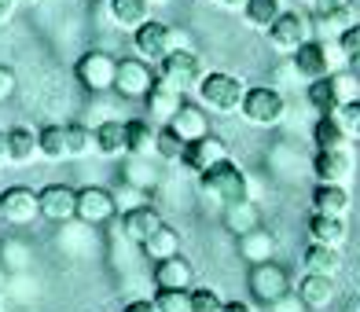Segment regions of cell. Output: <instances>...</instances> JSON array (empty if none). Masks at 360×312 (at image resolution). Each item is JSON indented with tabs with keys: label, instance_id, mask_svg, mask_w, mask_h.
<instances>
[{
	"label": "cell",
	"instance_id": "cell-13",
	"mask_svg": "<svg viewBox=\"0 0 360 312\" xmlns=\"http://www.w3.org/2000/svg\"><path fill=\"white\" fill-rule=\"evenodd\" d=\"M0 209H4V221L8 224H34L41 217V199H37V191H30L22 184H11L0 191Z\"/></svg>",
	"mask_w": 360,
	"mask_h": 312
},
{
	"label": "cell",
	"instance_id": "cell-18",
	"mask_svg": "<svg viewBox=\"0 0 360 312\" xmlns=\"http://www.w3.org/2000/svg\"><path fill=\"white\" fill-rule=\"evenodd\" d=\"M294 294L309 305V312H320V308H327L335 301V294H338V287H335V279L331 275H316V272H305L302 279H298V287H294Z\"/></svg>",
	"mask_w": 360,
	"mask_h": 312
},
{
	"label": "cell",
	"instance_id": "cell-51",
	"mask_svg": "<svg viewBox=\"0 0 360 312\" xmlns=\"http://www.w3.org/2000/svg\"><path fill=\"white\" fill-rule=\"evenodd\" d=\"M15 4H19V8H37L41 0H15Z\"/></svg>",
	"mask_w": 360,
	"mask_h": 312
},
{
	"label": "cell",
	"instance_id": "cell-16",
	"mask_svg": "<svg viewBox=\"0 0 360 312\" xmlns=\"http://www.w3.org/2000/svg\"><path fill=\"white\" fill-rule=\"evenodd\" d=\"M114 213H118V206H114V195L107 188H81L77 191V221L85 224H107Z\"/></svg>",
	"mask_w": 360,
	"mask_h": 312
},
{
	"label": "cell",
	"instance_id": "cell-37",
	"mask_svg": "<svg viewBox=\"0 0 360 312\" xmlns=\"http://www.w3.org/2000/svg\"><path fill=\"white\" fill-rule=\"evenodd\" d=\"M155 155L166 158V162H173V158L184 155V140L173 133V125H158V129H155Z\"/></svg>",
	"mask_w": 360,
	"mask_h": 312
},
{
	"label": "cell",
	"instance_id": "cell-38",
	"mask_svg": "<svg viewBox=\"0 0 360 312\" xmlns=\"http://www.w3.org/2000/svg\"><path fill=\"white\" fill-rule=\"evenodd\" d=\"M125 180H129V184H136V188H143V191H151V188L158 184V173L147 166L140 155H129V162H125Z\"/></svg>",
	"mask_w": 360,
	"mask_h": 312
},
{
	"label": "cell",
	"instance_id": "cell-48",
	"mask_svg": "<svg viewBox=\"0 0 360 312\" xmlns=\"http://www.w3.org/2000/svg\"><path fill=\"white\" fill-rule=\"evenodd\" d=\"M221 312H254V308H250L247 301H224V305H221Z\"/></svg>",
	"mask_w": 360,
	"mask_h": 312
},
{
	"label": "cell",
	"instance_id": "cell-15",
	"mask_svg": "<svg viewBox=\"0 0 360 312\" xmlns=\"http://www.w3.org/2000/svg\"><path fill=\"white\" fill-rule=\"evenodd\" d=\"M41 199V217L52 221V224H63V221H74L77 217V191L67 188V184H48L37 191Z\"/></svg>",
	"mask_w": 360,
	"mask_h": 312
},
{
	"label": "cell",
	"instance_id": "cell-7",
	"mask_svg": "<svg viewBox=\"0 0 360 312\" xmlns=\"http://www.w3.org/2000/svg\"><path fill=\"white\" fill-rule=\"evenodd\" d=\"M313 30L320 41H338L342 30L356 22V0H313Z\"/></svg>",
	"mask_w": 360,
	"mask_h": 312
},
{
	"label": "cell",
	"instance_id": "cell-28",
	"mask_svg": "<svg viewBox=\"0 0 360 312\" xmlns=\"http://www.w3.org/2000/svg\"><path fill=\"white\" fill-rule=\"evenodd\" d=\"M158 224H162V221H158V213H155L151 206H140V209L122 213V235H125L129 242H136V246L151 235Z\"/></svg>",
	"mask_w": 360,
	"mask_h": 312
},
{
	"label": "cell",
	"instance_id": "cell-9",
	"mask_svg": "<svg viewBox=\"0 0 360 312\" xmlns=\"http://www.w3.org/2000/svg\"><path fill=\"white\" fill-rule=\"evenodd\" d=\"M158 74L151 70L147 59H118V74H114V92L125 100H147V92L155 89Z\"/></svg>",
	"mask_w": 360,
	"mask_h": 312
},
{
	"label": "cell",
	"instance_id": "cell-43",
	"mask_svg": "<svg viewBox=\"0 0 360 312\" xmlns=\"http://www.w3.org/2000/svg\"><path fill=\"white\" fill-rule=\"evenodd\" d=\"M338 48H342V56H346V63L360 59V22H353L349 30H342V34H338Z\"/></svg>",
	"mask_w": 360,
	"mask_h": 312
},
{
	"label": "cell",
	"instance_id": "cell-49",
	"mask_svg": "<svg viewBox=\"0 0 360 312\" xmlns=\"http://www.w3.org/2000/svg\"><path fill=\"white\" fill-rule=\"evenodd\" d=\"M11 155H8V133H0V166H8Z\"/></svg>",
	"mask_w": 360,
	"mask_h": 312
},
{
	"label": "cell",
	"instance_id": "cell-23",
	"mask_svg": "<svg viewBox=\"0 0 360 312\" xmlns=\"http://www.w3.org/2000/svg\"><path fill=\"white\" fill-rule=\"evenodd\" d=\"M107 15H110V22L122 26V30H140L151 19V4H147V0H107Z\"/></svg>",
	"mask_w": 360,
	"mask_h": 312
},
{
	"label": "cell",
	"instance_id": "cell-50",
	"mask_svg": "<svg viewBox=\"0 0 360 312\" xmlns=\"http://www.w3.org/2000/svg\"><path fill=\"white\" fill-rule=\"evenodd\" d=\"M217 4L228 8V11H243V8H247V0H217Z\"/></svg>",
	"mask_w": 360,
	"mask_h": 312
},
{
	"label": "cell",
	"instance_id": "cell-42",
	"mask_svg": "<svg viewBox=\"0 0 360 312\" xmlns=\"http://www.w3.org/2000/svg\"><path fill=\"white\" fill-rule=\"evenodd\" d=\"M224 298L214 287H191V312H221Z\"/></svg>",
	"mask_w": 360,
	"mask_h": 312
},
{
	"label": "cell",
	"instance_id": "cell-14",
	"mask_svg": "<svg viewBox=\"0 0 360 312\" xmlns=\"http://www.w3.org/2000/svg\"><path fill=\"white\" fill-rule=\"evenodd\" d=\"M224 158H228V147H224V140L214 136V133H206V136H199V140H188V143H184V155H180V162H184L195 176H202L210 166H217V162H224Z\"/></svg>",
	"mask_w": 360,
	"mask_h": 312
},
{
	"label": "cell",
	"instance_id": "cell-2",
	"mask_svg": "<svg viewBox=\"0 0 360 312\" xmlns=\"http://www.w3.org/2000/svg\"><path fill=\"white\" fill-rule=\"evenodd\" d=\"M342 48H338V41H320V37H309L298 52L290 56V63H294V70H298V77L305 81H320V77H331L335 70H342Z\"/></svg>",
	"mask_w": 360,
	"mask_h": 312
},
{
	"label": "cell",
	"instance_id": "cell-22",
	"mask_svg": "<svg viewBox=\"0 0 360 312\" xmlns=\"http://www.w3.org/2000/svg\"><path fill=\"white\" fill-rule=\"evenodd\" d=\"M346 217H327V213H313L309 217V239L320 242V246H335L342 250L346 246Z\"/></svg>",
	"mask_w": 360,
	"mask_h": 312
},
{
	"label": "cell",
	"instance_id": "cell-41",
	"mask_svg": "<svg viewBox=\"0 0 360 312\" xmlns=\"http://www.w3.org/2000/svg\"><path fill=\"white\" fill-rule=\"evenodd\" d=\"M335 122L342 125V133H346L349 140H360V100L342 103V107L335 110Z\"/></svg>",
	"mask_w": 360,
	"mask_h": 312
},
{
	"label": "cell",
	"instance_id": "cell-30",
	"mask_svg": "<svg viewBox=\"0 0 360 312\" xmlns=\"http://www.w3.org/2000/svg\"><path fill=\"white\" fill-rule=\"evenodd\" d=\"M125 151L129 155H151L155 151V125L143 122V118H133L125 122Z\"/></svg>",
	"mask_w": 360,
	"mask_h": 312
},
{
	"label": "cell",
	"instance_id": "cell-27",
	"mask_svg": "<svg viewBox=\"0 0 360 312\" xmlns=\"http://www.w3.org/2000/svg\"><path fill=\"white\" fill-rule=\"evenodd\" d=\"M239 254L250 261V265H261V261H272V254H276V239H272V232L269 228H250L247 235H239Z\"/></svg>",
	"mask_w": 360,
	"mask_h": 312
},
{
	"label": "cell",
	"instance_id": "cell-52",
	"mask_svg": "<svg viewBox=\"0 0 360 312\" xmlns=\"http://www.w3.org/2000/svg\"><path fill=\"white\" fill-rule=\"evenodd\" d=\"M0 224H4V209H0Z\"/></svg>",
	"mask_w": 360,
	"mask_h": 312
},
{
	"label": "cell",
	"instance_id": "cell-36",
	"mask_svg": "<svg viewBox=\"0 0 360 312\" xmlns=\"http://www.w3.org/2000/svg\"><path fill=\"white\" fill-rule=\"evenodd\" d=\"M280 11H283L280 0H247V8H243V15H247V22L254 30H269L280 19Z\"/></svg>",
	"mask_w": 360,
	"mask_h": 312
},
{
	"label": "cell",
	"instance_id": "cell-47",
	"mask_svg": "<svg viewBox=\"0 0 360 312\" xmlns=\"http://www.w3.org/2000/svg\"><path fill=\"white\" fill-rule=\"evenodd\" d=\"M15 8H19L15 0H0V22H8L11 15H15Z\"/></svg>",
	"mask_w": 360,
	"mask_h": 312
},
{
	"label": "cell",
	"instance_id": "cell-34",
	"mask_svg": "<svg viewBox=\"0 0 360 312\" xmlns=\"http://www.w3.org/2000/svg\"><path fill=\"white\" fill-rule=\"evenodd\" d=\"M37 143H41V158L63 162L67 158V125H44L37 133Z\"/></svg>",
	"mask_w": 360,
	"mask_h": 312
},
{
	"label": "cell",
	"instance_id": "cell-10",
	"mask_svg": "<svg viewBox=\"0 0 360 312\" xmlns=\"http://www.w3.org/2000/svg\"><path fill=\"white\" fill-rule=\"evenodd\" d=\"M114 74H118V59L107 56V52H85V56H77V63H74V77L89 92L114 89Z\"/></svg>",
	"mask_w": 360,
	"mask_h": 312
},
{
	"label": "cell",
	"instance_id": "cell-29",
	"mask_svg": "<svg viewBox=\"0 0 360 312\" xmlns=\"http://www.w3.org/2000/svg\"><path fill=\"white\" fill-rule=\"evenodd\" d=\"M96 155L103 158H118V155H129L125 151V122H103L96 125Z\"/></svg>",
	"mask_w": 360,
	"mask_h": 312
},
{
	"label": "cell",
	"instance_id": "cell-5",
	"mask_svg": "<svg viewBox=\"0 0 360 312\" xmlns=\"http://www.w3.org/2000/svg\"><path fill=\"white\" fill-rule=\"evenodd\" d=\"M158 81H166L176 92H195L202 81V59L191 48H173V52L158 63Z\"/></svg>",
	"mask_w": 360,
	"mask_h": 312
},
{
	"label": "cell",
	"instance_id": "cell-35",
	"mask_svg": "<svg viewBox=\"0 0 360 312\" xmlns=\"http://www.w3.org/2000/svg\"><path fill=\"white\" fill-rule=\"evenodd\" d=\"M313 140H316V147L323 151V147H349L353 140L342 133V125L335 122V114H320V122L313 125Z\"/></svg>",
	"mask_w": 360,
	"mask_h": 312
},
{
	"label": "cell",
	"instance_id": "cell-21",
	"mask_svg": "<svg viewBox=\"0 0 360 312\" xmlns=\"http://www.w3.org/2000/svg\"><path fill=\"white\" fill-rule=\"evenodd\" d=\"M349 188L346 184H316L313 188V213H327V217H346L349 213Z\"/></svg>",
	"mask_w": 360,
	"mask_h": 312
},
{
	"label": "cell",
	"instance_id": "cell-20",
	"mask_svg": "<svg viewBox=\"0 0 360 312\" xmlns=\"http://www.w3.org/2000/svg\"><path fill=\"white\" fill-rule=\"evenodd\" d=\"M166 125H173V133L184 140V143L210 133V118H206V107L202 103H184V107L173 114V122H166Z\"/></svg>",
	"mask_w": 360,
	"mask_h": 312
},
{
	"label": "cell",
	"instance_id": "cell-19",
	"mask_svg": "<svg viewBox=\"0 0 360 312\" xmlns=\"http://www.w3.org/2000/svg\"><path fill=\"white\" fill-rule=\"evenodd\" d=\"M143 107H147V114H151L155 122H173V114L184 107V92H176V89H169L166 81H155V89L147 92V100H143Z\"/></svg>",
	"mask_w": 360,
	"mask_h": 312
},
{
	"label": "cell",
	"instance_id": "cell-46",
	"mask_svg": "<svg viewBox=\"0 0 360 312\" xmlns=\"http://www.w3.org/2000/svg\"><path fill=\"white\" fill-rule=\"evenodd\" d=\"M122 312H158V305H155V298L147 301V298H136V301H129Z\"/></svg>",
	"mask_w": 360,
	"mask_h": 312
},
{
	"label": "cell",
	"instance_id": "cell-4",
	"mask_svg": "<svg viewBox=\"0 0 360 312\" xmlns=\"http://www.w3.org/2000/svg\"><path fill=\"white\" fill-rule=\"evenodd\" d=\"M239 114H243V118H247L250 125L269 129V125H280V122H283V114H287V100H283V92H280V89H272V85L247 89Z\"/></svg>",
	"mask_w": 360,
	"mask_h": 312
},
{
	"label": "cell",
	"instance_id": "cell-33",
	"mask_svg": "<svg viewBox=\"0 0 360 312\" xmlns=\"http://www.w3.org/2000/svg\"><path fill=\"white\" fill-rule=\"evenodd\" d=\"M224 224L232 228L236 235H247L250 228H257V206H254V199H243V202L224 206Z\"/></svg>",
	"mask_w": 360,
	"mask_h": 312
},
{
	"label": "cell",
	"instance_id": "cell-25",
	"mask_svg": "<svg viewBox=\"0 0 360 312\" xmlns=\"http://www.w3.org/2000/svg\"><path fill=\"white\" fill-rule=\"evenodd\" d=\"M302 265L305 272H316V275H338L342 272V250L335 246H320V242H309V250L302 254Z\"/></svg>",
	"mask_w": 360,
	"mask_h": 312
},
{
	"label": "cell",
	"instance_id": "cell-45",
	"mask_svg": "<svg viewBox=\"0 0 360 312\" xmlns=\"http://www.w3.org/2000/svg\"><path fill=\"white\" fill-rule=\"evenodd\" d=\"M15 89H19V81H15V70L11 67H0V103H8Z\"/></svg>",
	"mask_w": 360,
	"mask_h": 312
},
{
	"label": "cell",
	"instance_id": "cell-31",
	"mask_svg": "<svg viewBox=\"0 0 360 312\" xmlns=\"http://www.w3.org/2000/svg\"><path fill=\"white\" fill-rule=\"evenodd\" d=\"M96 155V129L85 122H70L67 125V158H89Z\"/></svg>",
	"mask_w": 360,
	"mask_h": 312
},
{
	"label": "cell",
	"instance_id": "cell-11",
	"mask_svg": "<svg viewBox=\"0 0 360 312\" xmlns=\"http://www.w3.org/2000/svg\"><path fill=\"white\" fill-rule=\"evenodd\" d=\"M356 169V155L353 147H316V158H313V173H316V184H346Z\"/></svg>",
	"mask_w": 360,
	"mask_h": 312
},
{
	"label": "cell",
	"instance_id": "cell-3",
	"mask_svg": "<svg viewBox=\"0 0 360 312\" xmlns=\"http://www.w3.org/2000/svg\"><path fill=\"white\" fill-rule=\"evenodd\" d=\"M199 100L206 110H217V114H236L243 107V96H247V85L236 77V74H224V70H214V74H202L199 81Z\"/></svg>",
	"mask_w": 360,
	"mask_h": 312
},
{
	"label": "cell",
	"instance_id": "cell-8",
	"mask_svg": "<svg viewBox=\"0 0 360 312\" xmlns=\"http://www.w3.org/2000/svg\"><path fill=\"white\" fill-rule=\"evenodd\" d=\"M265 34H269V44L280 56H294L309 37H313V22H309L302 11H280V19H276Z\"/></svg>",
	"mask_w": 360,
	"mask_h": 312
},
{
	"label": "cell",
	"instance_id": "cell-17",
	"mask_svg": "<svg viewBox=\"0 0 360 312\" xmlns=\"http://www.w3.org/2000/svg\"><path fill=\"white\" fill-rule=\"evenodd\" d=\"M155 287H158V290H191V287H195L191 261L180 257V254L158 261V265H155Z\"/></svg>",
	"mask_w": 360,
	"mask_h": 312
},
{
	"label": "cell",
	"instance_id": "cell-24",
	"mask_svg": "<svg viewBox=\"0 0 360 312\" xmlns=\"http://www.w3.org/2000/svg\"><path fill=\"white\" fill-rule=\"evenodd\" d=\"M8 155H11V166H30L34 158H41V143L37 133L30 125H19L8 133Z\"/></svg>",
	"mask_w": 360,
	"mask_h": 312
},
{
	"label": "cell",
	"instance_id": "cell-44",
	"mask_svg": "<svg viewBox=\"0 0 360 312\" xmlns=\"http://www.w3.org/2000/svg\"><path fill=\"white\" fill-rule=\"evenodd\" d=\"M269 312H309V305L298 298V294H283L280 301H272Z\"/></svg>",
	"mask_w": 360,
	"mask_h": 312
},
{
	"label": "cell",
	"instance_id": "cell-12",
	"mask_svg": "<svg viewBox=\"0 0 360 312\" xmlns=\"http://www.w3.org/2000/svg\"><path fill=\"white\" fill-rule=\"evenodd\" d=\"M250 294L257 301H280L283 294H290V275L283 265H272V261H261V265H250Z\"/></svg>",
	"mask_w": 360,
	"mask_h": 312
},
{
	"label": "cell",
	"instance_id": "cell-6",
	"mask_svg": "<svg viewBox=\"0 0 360 312\" xmlns=\"http://www.w3.org/2000/svg\"><path fill=\"white\" fill-rule=\"evenodd\" d=\"M133 48H136V56H140V59H147V63H162V59L173 52V48H188V44L173 34V26L158 22V19H147L140 30H133Z\"/></svg>",
	"mask_w": 360,
	"mask_h": 312
},
{
	"label": "cell",
	"instance_id": "cell-1",
	"mask_svg": "<svg viewBox=\"0 0 360 312\" xmlns=\"http://www.w3.org/2000/svg\"><path fill=\"white\" fill-rule=\"evenodd\" d=\"M199 188L206 199H214L221 206H232V202H243L250 199V176L243 173L232 158L217 162V166H210L202 176H199Z\"/></svg>",
	"mask_w": 360,
	"mask_h": 312
},
{
	"label": "cell",
	"instance_id": "cell-39",
	"mask_svg": "<svg viewBox=\"0 0 360 312\" xmlns=\"http://www.w3.org/2000/svg\"><path fill=\"white\" fill-rule=\"evenodd\" d=\"M110 195H114V206H118V213L140 209V206H151V202H147V191H143V188H136V184H129V180H122V184L114 188Z\"/></svg>",
	"mask_w": 360,
	"mask_h": 312
},
{
	"label": "cell",
	"instance_id": "cell-26",
	"mask_svg": "<svg viewBox=\"0 0 360 312\" xmlns=\"http://www.w3.org/2000/svg\"><path fill=\"white\" fill-rule=\"evenodd\" d=\"M140 246H143V254H147V257H151L155 265H158V261H166V257L180 254V232H176L173 224H158L155 232L147 235Z\"/></svg>",
	"mask_w": 360,
	"mask_h": 312
},
{
	"label": "cell",
	"instance_id": "cell-32",
	"mask_svg": "<svg viewBox=\"0 0 360 312\" xmlns=\"http://www.w3.org/2000/svg\"><path fill=\"white\" fill-rule=\"evenodd\" d=\"M305 100H309V107H313L316 114H335V110H338V92H335V85H331V77L309 81Z\"/></svg>",
	"mask_w": 360,
	"mask_h": 312
},
{
	"label": "cell",
	"instance_id": "cell-40",
	"mask_svg": "<svg viewBox=\"0 0 360 312\" xmlns=\"http://www.w3.org/2000/svg\"><path fill=\"white\" fill-rule=\"evenodd\" d=\"M155 305L158 312H191V290H158Z\"/></svg>",
	"mask_w": 360,
	"mask_h": 312
}]
</instances>
